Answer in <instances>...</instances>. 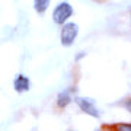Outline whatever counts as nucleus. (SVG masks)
<instances>
[{"label":"nucleus","instance_id":"1","mask_svg":"<svg viewBox=\"0 0 131 131\" xmlns=\"http://www.w3.org/2000/svg\"><path fill=\"white\" fill-rule=\"evenodd\" d=\"M73 16V6L69 2H61L52 10V20L56 25H66Z\"/></svg>","mask_w":131,"mask_h":131},{"label":"nucleus","instance_id":"2","mask_svg":"<svg viewBox=\"0 0 131 131\" xmlns=\"http://www.w3.org/2000/svg\"><path fill=\"white\" fill-rule=\"evenodd\" d=\"M77 35H79V25L76 24V22H67L66 25H63L61 32H60L61 45H64V47L73 45Z\"/></svg>","mask_w":131,"mask_h":131},{"label":"nucleus","instance_id":"3","mask_svg":"<svg viewBox=\"0 0 131 131\" xmlns=\"http://www.w3.org/2000/svg\"><path fill=\"white\" fill-rule=\"evenodd\" d=\"M74 102H76V105L79 106L80 111H83L84 114H88L89 117L96 118V119L101 117V112H99L98 106H96V102H95L93 99L83 98V96H76Z\"/></svg>","mask_w":131,"mask_h":131},{"label":"nucleus","instance_id":"4","mask_svg":"<svg viewBox=\"0 0 131 131\" xmlns=\"http://www.w3.org/2000/svg\"><path fill=\"white\" fill-rule=\"evenodd\" d=\"M13 88L18 93H25L31 89V80L25 74H18L13 80Z\"/></svg>","mask_w":131,"mask_h":131},{"label":"nucleus","instance_id":"5","mask_svg":"<svg viewBox=\"0 0 131 131\" xmlns=\"http://www.w3.org/2000/svg\"><path fill=\"white\" fill-rule=\"evenodd\" d=\"M70 102H71V93L69 89L63 90L57 95V106L58 108H66Z\"/></svg>","mask_w":131,"mask_h":131},{"label":"nucleus","instance_id":"6","mask_svg":"<svg viewBox=\"0 0 131 131\" xmlns=\"http://www.w3.org/2000/svg\"><path fill=\"white\" fill-rule=\"evenodd\" d=\"M48 7H50V2L48 0H37V2H34V9L37 10L39 15H42Z\"/></svg>","mask_w":131,"mask_h":131},{"label":"nucleus","instance_id":"7","mask_svg":"<svg viewBox=\"0 0 131 131\" xmlns=\"http://www.w3.org/2000/svg\"><path fill=\"white\" fill-rule=\"evenodd\" d=\"M114 131H131V122H119V124H115Z\"/></svg>","mask_w":131,"mask_h":131},{"label":"nucleus","instance_id":"8","mask_svg":"<svg viewBox=\"0 0 131 131\" xmlns=\"http://www.w3.org/2000/svg\"><path fill=\"white\" fill-rule=\"evenodd\" d=\"M124 108H125L127 111L131 114V98H130V99H127L125 102H124Z\"/></svg>","mask_w":131,"mask_h":131},{"label":"nucleus","instance_id":"9","mask_svg":"<svg viewBox=\"0 0 131 131\" xmlns=\"http://www.w3.org/2000/svg\"><path fill=\"white\" fill-rule=\"evenodd\" d=\"M84 56H86V52H77V54H76V58H74V61H79L80 58H83Z\"/></svg>","mask_w":131,"mask_h":131},{"label":"nucleus","instance_id":"10","mask_svg":"<svg viewBox=\"0 0 131 131\" xmlns=\"http://www.w3.org/2000/svg\"><path fill=\"white\" fill-rule=\"evenodd\" d=\"M96 131H101V130H96Z\"/></svg>","mask_w":131,"mask_h":131}]
</instances>
